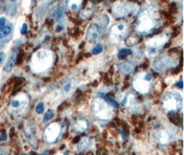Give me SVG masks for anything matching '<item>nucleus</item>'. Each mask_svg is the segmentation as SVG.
Returning a JSON list of instances; mask_svg holds the SVG:
<instances>
[{"label":"nucleus","instance_id":"nucleus-14","mask_svg":"<svg viewBox=\"0 0 184 155\" xmlns=\"http://www.w3.org/2000/svg\"><path fill=\"white\" fill-rule=\"evenodd\" d=\"M76 85L77 83L73 79H69L63 83L61 92H62V95L64 97H67V96L72 94L75 90Z\"/></svg>","mask_w":184,"mask_h":155},{"label":"nucleus","instance_id":"nucleus-36","mask_svg":"<svg viewBox=\"0 0 184 155\" xmlns=\"http://www.w3.org/2000/svg\"><path fill=\"white\" fill-rule=\"evenodd\" d=\"M177 85H178L179 88H183V81H179V82L177 83Z\"/></svg>","mask_w":184,"mask_h":155},{"label":"nucleus","instance_id":"nucleus-17","mask_svg":"<svg viewBox=\"0 0 184 155\" xmlns=\"http://www.w3.org/2000/svg\"><path fill=\"white\" fill-rule=\"evenodd\" d=\"M109 17L105 14H101V15H99L96 19H95V23L97 24L101 29H105L106 28L109 23Z\"/></svg>","mask_w":184,"mask_h":155},{"label":"nucleus","instance_id":"nucleus-9","mask_svg":"<svg viewBox=\"0 0 184 155\" xmlns=\"http://www.w3.org/2000/svg\"><path fill=\"white\" fill-rule=\"evenodd\" d=\"M175 64H176V63H175V60H173L170 57L163 55V56L156 59L153 62L152 66L156 71H161L164 70L166 68L171 67Z\"/></svg>","mask_w":184,"mask_h":155},{"label":"nucleus","instance_id":"nucleus-22","mask_svg":"<svg viewBox=\"0 0 184 155\" xmlns=\"http://www.w3.org/2000/svg\"><path fill=\"white\" fill-rule=\"evenodd\" d=\"M11 32V27L10 26H6L0 30V38H4L7 37Z\"/></svg>","mask_w":184,"mask_h":155},{"label":"nucleus","instance_id":"nucleus-28","mask_svg":"<svg viewBox=\"0 0 184 155\" xmlns=\"http://www.w3.org/2000/svg\"><path fill=\"white\" fill-rule=\"evenodd\" d=\"M6 57V54L4 52H0V67L2 66L3 63H4Z\"/></svg>","mask_w":184,"mask_h":155},{"label":"nucleus","instance_id":"nucleus-13","mask_svg":"<svg viewBox=\"0 0 184 155\" xmlns=\"http://www.w3.org/2000/svg\"><path fill=\"white\" fill-rule=\"evenodd\" d=\"M24 132L29 143L33 147H37L38 145V141L35 136V130L32 124L28 123L24 127Z\"/></svg>","mask_w":184,"mask_h":155},{"label":"nucleus","instance_id":"nucleus-1","mask_svg":"<svg viewBox=\"0 0 184 155\" xmlns=\"http://www.w3.org/2000/svg\"><path fill=\"white\" fill-rule=\"evenodd\" d=\"M159 20V15L155 7H145L139 12L135 26L136 31L139 34H148L158 26Z\"/></svg>","mask_w":184,"mask_h":155},{"label":"nucleus","instance_id":"nucleus-37","mask_svg":"<svg viewBox=\"0 0 184 155\" xmlns=\"http://www.w3.org/2000/svg\"><path fill=\"white\" fill-rule=\"evenodd\" d=\"M57 31H60V30H62V27H61V26H57Z\"/></svg>","mask_w":184,"mask_h":155},{"label":"nucleus","instance_id":"nucleus-18","mask_svg":"<svg viewBox=\"0 0 184 155\" xmlns=\"http://www.w3.org/2000/svg\"><path fill=\"white\" fill-rule=\"evenodd\" d=\"M91 146V140L89 137H86L81 139V140L79 141V144H78V150L80 152H84L88 149V147Z\"/></svg>","mask_w":184,"mask_h":155},{"label":"nucleus","instance_id":"nucleus-33","mask_svg":"<svg viewBox=\"0 0 184 155\" xmlns=\"http://www.w3.org/2000/svg\"><path fill=\"white\" fill-rule=\"evenodd\" d=\"M20 102L18 101V100H14V101H13L11 103V105L13 107H14V108H17V107H18L19 105Z\"/></svg>","mask_w":184,"mask_h":155},{"label":"nucleus","instance_id":"nucleus-29","mask_svg":"<svg viewBox=\"0 0 184 155\" xmlns=\"http://www.w3.org/2000/svg\"><path fill=\"white\" fill-rule=\"evenodd\" d=\"M137 42V39H135V38H130V39H128L127 40V44L128 45H130V46L135 44Z\"/></svg>","mask_w":184,"mask_h":155},{"label":"nucleus","instance_id":"nucleus-21","mask_svg":"<svg viewBox=\"0 0 184 155\" xmlns=\"http://www.w3.org/2000/svg\"><path fill=\"white\" fill-rule=\"evenodd\" d=\"M132 54V50L130 49H128V48H122V49L119 50V53L117 54V57L123 59L125 57H127L128 55H130Z\"/></svg>","mask_w":184,"mask_h":155},{"label":"nucleus","instance_id":"nucleus-16","mask_svg":"<svg viewBox=\"0 0 184 155\" xmlns=\"http://www.w3.org/2000/svg\"><path fill=\"white\" fill-rule=\"evenodd\" d=\"M135 65L131 61H124L118 64L119 70L125 75H130L134 70Z\"/></svg>","mask_w":184,"mask_h":155},{"label":"nucleus","instance_id":"nucleus-25","mask_svg":"<svg viewBox=\"0 0 184 155\" xmlns=\"http://www.w3.org/2000/svg\"><path fill=\"white\" fill-rule=\"evenodd\" d=\"M102 50H103V46L100 44H97L93 49V53L95 54H100V53H101Z\"/></svg>","mask_w":184,"mask_h":155},{"label":"nucleus","instance_id":"nucleus-12","mask_svg":"<svg viewBox=\"0 0 184 155\" xmlns=\"http://www.w3.org/2000/svg\"><path fill=\"white\" fill-rule=\"evenodd\" d=\"M135 10L133 5L125 4V3H117L112 8V12L117 17H121L133 12Z\"/></svg>","mask_w":184,"mask_h":155},{"label":"nucleus","instance_id":"nucleus-19","mask_svg":"<svg viewBox=\"0 0 184 155\" xmlns=\"http://www.w3.org/2000/svg\"><path fill=\"white\" fill-rule=\"evenodd\" d=\"M17 57H18V55H17V53H13L11 57H9L8 59V61L7 62V64H6V71L7 72H11V70L14 68L15 65L16 64V61H17Z\"/></svg>","mask_w":184,"mask_h":155},{"label":"nucleus","instance_id":"nucleus-15","mask_svg":"<svg viewBox=\"0 0 184 155\" xmlns=\"http://www.w3.org/2000/svg\"><path fill=\"white\" fill-rule=\"evenodd\" d=\"M88 126H89V123L87 119L84 118H79L74 121L73 126V129L77 132H84L88 129Z\"/></svg>","mask_w":184,"mask_h":155},{"label":"nucleus","instance_id":"nucleus-6","mask_svg":"<svg viewBox=\"0 0 184 155\" xmlns=\"http://www.w3.org/2000/svg\"><path fill=\"white\" fill-rule=\"evenodd\" d=\"M168 37L166 34H159L149 39L146 44V48L149 54H155L161 50L168 42Z\"/></svg>","mask_w":184,"mask_h":155},{"label":"nucleus","instance_id":"nucleus-30","mask_svg":"<svg viewBox=\"0 0 184 155\" xmlns=\"http://www.w3.org/2000/svg\"><path fill=\"white\" fill-rule=\"evenodd\" d=\"M27 30H28V26H27V24L26 23H23L21 29V33L22 34H26L27 32Z\"/></svg>","mask_w":184,"mask_h":155},{"label":"nucleus","instance_id":"nucleus-5","mask_svg":"<svg viewBox=\"0 0 184 155\" xmlns=\"http://www.w3.org/2000/svg\"><path fill=\"white\" fill-rule=\"evenodd\" d=\"M152 137L156 142L165 146L175 139L176 136L175 129L171 126L158 127L153 131Z\"/></svg>","mask_w":184,"mask_h":155},{"label":"nucleus","instance_id":"nucleus-24","mask_svg":"<svg viewBox=\"0 0 184 155\" xmlns=\"http://www.w3.org/2000/svg\"><path fill=\"white\" fill-rule=\"evenodd\" d=\"M54 115V111L53 110H49L48 112L46 114L45 116H44L43 121H49L51 119L53 118V116Z\"/></svg>","mask_w":184,"mask_h":155},{"label":"nucleus","instance_id":"nucleus-4","mask_svg":"<svg viewBox=\"0 0 184 155\" xmlns=\"http://www.w3.org/2000/svg\"><path fill=\"white\" fill-rule=\"evenodd\" d=\"M152 77L147 72H140L135 75L132 81L134 90L140 94H146L151 88Z\"/></svg>","mask_w":184,"mask_h":155},{"label":"nucleus","instance_id":"nucleus-26","mask_svg":"<svg viewBox=\"0 0 184 155\" xmlns=\"http://www.w3.org/2000/svg\"><path fill=\"white\" fill-rule=\"evenodd\" d=\"M35 110H36L37 113H38V114L43 113V111H44V105H43V103L42 102L39 103L38 104H37V106H36Z\"/></svg>","mask_w":184,"mask_h":155},{"label":"nucleus","instance_id":"nucleus-35","mask_svg":"<svg viewBox=\"0 0 184 155\" xmlns=\"http://www.w3.org/2000/svg\"><path fill=\"white\" fill-rule=\"evenodd\" d=\"M10 132H11V134H10V135H11V137H13V135H14V134H15V129H14V127H12Z\"/></svg>","mask_w":184,"mask_h":155},{"label":"nucleus","instance_id":"nucleus-32","mask_svg":"<svg viewBox=\"0 0 184 155\" xmlns=\"http://www.w3.org/2000/svg\"><path fill=\"white\" fill-rule=\"evenodd\" d=\"M5 23H6V19L4 18V17H1V18H0V30L5 26Z\"/></svg>","mask_w":184,"mask_h":155},{"label":"nucleus","instance_id":"nucleus-27","mask_svg":"<svg viewBox=\"0 0 184 155\" xmlns=\"http://www.w3.org/2000/svg\"><path fill=\"white\" fill-rule=\"evenodd\" d=\"M63 15H64L63 10H61V9H58L55 13V19L57 20H59L60 19L62 18Z\"/></svg>","mask_w":184,"mask_h":155},{"label":"nucleus","instance_id":"nucleus-38","mask_svg":"<svg viewBox=\"0 0 184 155\" xmlns=\"http://www.w3.org/2000/svg\"><path fill=\"white\" fill-rule=\"evenodd\" d=\"M11 2H15L16 0H11Z\"/></svg>","mask_w":184,"mask_h":155},{"label":"nucleus","instance_id":"nucleus-10","mask_svg":"<svg viewBox=\"0 0 184 155\" xmlns=\"http://www.w3.org/2000/svg\"><path fill=\"white\" fill-rule=\"evenodd\" d=\"M126 26L124 23H119L115 24V25L110 30V38L111 39L117 42L124 39V37L126 33Z\"/></svg>","mask_w":184,"mask_h":155},{"label":"nucleus","instance_id":"nucleus-20","mask_svg":"<svg viewBox=\"0 0 184 155\" xmlns=\"http://www.w3.org/2000/svg\"><path fill=\"white\" fill-rule=\"evenodd\" d=\"M81 2H82V0H66L68 7L73 11H75L79 8Z\"/></svg>","mask_w":184,"mask_h":155},{"label":"nucleus","instance_id":"nucleus-11","mask_svg":"<svg viewBox=\"0 0 184 155\" xmlns=\"http://www.w3.org/2000/svg\"><path fill=\"white\" fill-rule=\"evenodd\" d=\"M102 30L103 29H101L95 22L91 23L87 30L86 39L91 43L96 42L98 40H100Z\"/></svg>","mask_w":184,"mask_h":155},{"label":"nucleus","instance_id":"nucleus-23","mask_svg":"<svg viewBox=\"0 0 184 155\" xmlns=\"http://www.w3.org/2000/svg\"><path fill=\"white\" fill-rule=\"evenodd\" d=\"M93 10L91 8H86L84 12L81 13V17H82L84 19H86L88 18V17H90L92 15H93Z\"/></svg>","mask_w":184,"mask_h":155},{"label":"nucleus","instance_id":"nucleus-3","mask_svg":"<svg viewBox=\"0 0 184 155\" xmlns=\"http://www.w3.org/2000/svg\"><path fill=\"white\" fill-rule=\"evenodd\" d=\"M183 95L176 90H170L163 96L161 101L163 109L168 113H175L182 108Z\"/></svg>","mask_w":184,"mask_h":155},{"label":"nucleus","instance_id":"nucleus-31","mask_svg":"<svg viewBox=\"0 0 184 155\" xmlns=\"http://www.w3.org/2000/svg\"><path fill=\"white\" fill-rule=\"evenodd\" d=\"M5 8L6 6L4 4V2L2 1V0H0V14H2L5 11Z\"/></svg>","mask_w":184,"mask_h":155},{"label":"nucleus","instance_id":"nucleus-34","mask_svg":"<svg viewBox=\"0 0 184 155\" xmlns=\"http://www.w3.org/2000/svg\"><path fill=\"white\" fill-rule=\"evenodd\" d=\"M6 138H7V134H6V132L4 131V132H3L2 135L0 136V140L4 141L6 139Z\"/></svg>","mask_w":184,"mask_h":155},{"label":"nucleus","instance_id":"nucleus-8","mask_svg":"<svg viewBox=\"0 0 184 155\" xmlns=\"http://www.w3.org/2000/svg\"><path fill=\"white\" fill-rule=\"evenodd\" d=\"M61 131V126L57 123H51L49 127H47L45 133H44V137L47 141L50 143L55 141L57 138L59 137Z\"/></svg>","mask_w":184,"mask_h":155},{"label":"nucleus","instance_id":"nucleus-2","mask_svg":"<svg viewBox=\"0 0 184 155\" xmlns=\"http://www.w3.org/2000/svg\"><path fill=\"white\" fill-rule=\"evenodd\" d=\"M115 105L103 98L97 97L91 103V109L93 115L100 120H108L113 115Z\"/></svg>","mask_w":184,"mask_h":155},{"label":"nucleus","instance_id":"nucleus-7","mask_svg":"<svg viewBox=\"0 0 184 155\" xmlns=\"http://www.w3.org/2000/svg\"><path fill=\"white\" fill-rule=\"evenodd\" d=\"M118 99L119 102L130 112H138L141 110L140 105L132 93H124L119 96Z\"/></svg>","mask_w":184,"mask_h":155}]
</instances>
